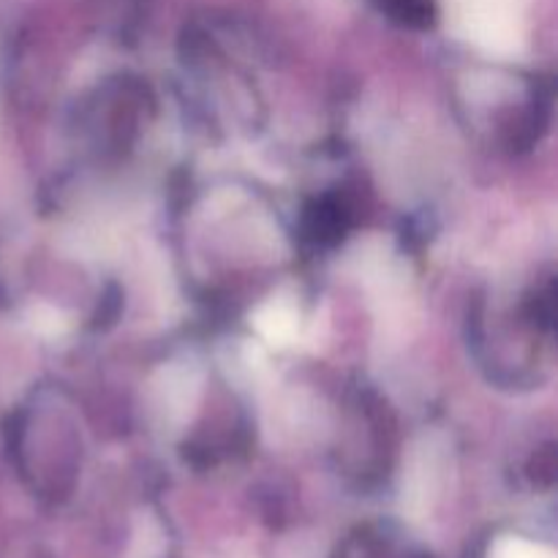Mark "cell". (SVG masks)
I'll return each mask as SVG.
<instances>
[{"instance_id":"obj_1","label":"cell","mask_w":558,"mask_h":558,"mask_svg":"<svg viewBox=\"0 0 558 558\" xmlns=\"http://www.w3.org/2000/svg\"><path fill=\"white\" fill-rule=\"evenodd\" d=\"M254 327L267 343H272V347H287L298 336V311L289 303L272 300V303H265L256 311Z\"/></svg>"},{"instance_id":"obj_2","label":"cell","mask_w":558,"mask_h":558,"mask_svg":"<svg viewBox=\"0 0 558 558\" xmlns=\"http://www.w3.org/2000/svg\"><path fill=\"white\" fill-rule=\"evenodd\" d=\"M27 322L44 338H58L69 330V319L63 316V311L52 308V305H33Z\"/></svg>"}]
</instances>
